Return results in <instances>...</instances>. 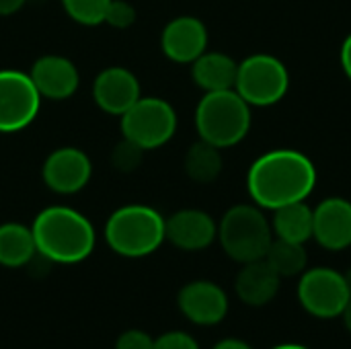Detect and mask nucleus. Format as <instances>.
Returning <instances> with one entry per match:
<instances>
[{
	"label": "nucleus",
	"mask_w": 351,
	"mask_h": 349,
	"mask_svg": "<svg viewBox=\"0 0 351 349\" xmlns=\"http://www.w3.org/2000/svg\"><path fill=\"white\" fill-rule=\"evenodd\" d=\"M317 185V169L308 156L292 148H278L261 154L249 169L247 189L255 206L278 210L304 202Z\"/></svg>",
	"instance_id": "f257e3e1"
},
{
	"label": "nucleus",
	"mask_w": 351,
	"mask_h": 349,
	"mask_svg": "<svg viewBox=\"0 0 351 349\" xmlns=\"http://www.w3.org/2000/svg\"><path fill=\"white\" fill-rule=\"evenodd\" d=\"M109 2L111 0H62V6L74 23L95 27L103 23Z\"/></svg>",
	"instance_id": "5701e85b"
},
{
	"label": "nucleus",
	"mask_w": 351,
	"mask_h": 349,
	"mask_svg": "<svg viewBox=\"0 0 351 349\" xmlns=\"http://www.w3.org/2000/svg\"><path fill=\"white\" fill-rule=\"evenodd\" d=\"M218 241L232 261H259L274 241L271 222L259 206H232L218 224Z\"/></svg>",
	"instance_id": "39448f33"
},
{
	"label": "nucleus",
	"mask_w": 351,
	"mask_h": 349,
	"mask_svg": "<svg viewBox=\"0 0 351 349\" xmlns=\"http://www.w3.org/2000/svg\"><path fill=\"white\" fill-rule=\"evenodd\" d=\"M183 167H185L187 177L193 183L208 185V183H214L220 177L224 160H222L220 148L199 140V142L189 146V150L185 154V160H183Z\"/></svg>",
	"instance_id": "412c9836"
},
{
	"label": "nucleus",
	"mask_w": 351,
	"mask_h": 349,
	"mask_svg": "<svg viewBox=\"0 0 351 349\" xmlns=\"http://www.w3.org/2000/svg\"><path fill=\"white\" fill-rule=\"evenodd\" d=\"M341 317H343V323H346L348 331H350V333H351V298H350V300H348V304H346V309H343Z\"/></svg>",
	"instance_id": "7c9ffc66"
},
{
	"label": "nucleus",
	"mask_w": 351,
	"mask_h": 349,
	"mask_svg": "<svg viewBox=\"0 0 351 349\" xmlns=\"http://www.w3.org/2000/svg\"><path fill=\"white\" fill-rule=\"evenodd\" d=\"M239 64L222 51H204L195 62H191V78L193 82L206 91H230L237 82Z\"/></svg>",
	"instance_id": "a211bd4d"
},
{
	"label": "nucleus",
	"mask_w": 351,
	"mask_h": 349,
	"mask_svg": "<svg viewBox=\"0 0 351 349\" xmlns=\"http://www.w3.org/2000/svg\"><path fill=\"white\" fill-rule=\"evenodd\" d=\"M140 97V82L136 74L121 66L101 70L93 82V101L109 115L121 117Z\"/></svg>",
	"instance_id": "f8f14e48"
},
{
	"label": "nucleus",
	"mask_w": 351,
	"mask_h": 349,
	"mask_svg": "<svg viewBox=\"0 0 351 349\" xmlns=\"http://www.w3.org/2000/svg\"><path fill=\"white\" fill-rule=\"evenodd\" d=\"M214 349H253L249 344L241 341V339H222L220 344H216Z\"/></svg>",
	"instance_id": "c756f323"
},
{
	"label": "nucleus",
	"mask_w": 351,
	"mask_h": 349,
	"mask_svg": "<svg viewBox=\"0 0 351 349\" xmlns=\"http://www.w3.org/2000/svg\"><path fill=\"white\" fill-rule=\"evenodd\" d=\"M154 339L140 329H128L115 341V349H152Z\"/></svg>",
	"instance_id": "bb28decb"
},
{
	"label": "nucleus",
	"mask_w": 351,
	"mask_h": 349,
	"mask_svg": "<svg viewBox=\"0 0 351 349\" xmlns=\"http://www.w3.org/2000/svg\"><path fill=\"white\" fill-rule=\"evenodd\" d=\"M274 349H306V348L296 346V344H286V346H278V348H274Z\"/></svg>",
	"instance_id": "473e14b6"
},
{
	"label": "nucleus",
	"mask_w": 351,
	"mask_h": 349,
	"mask_svg": "<svg viewBox=\"0 0 351 349\" xmlns=\"http://www.w3.org/2000/svg\"><path fill=\"white\" fill-rule=\"evenodd\" d=\"M105 243L121 257L152 255L165 241V216L150 206L132 204L115 210L105 222Z\"/></svg>",
	"instance_id": "7ed1b4c3"
},
{
	"label": "nucleus",
	"mask_w": 351,
	"mask_h": 349,
	"mask_svg": "<svg viewBox=\"0 0 351 349\" xmlns=\"http://www.w3.org/2000/svg\"><path fill=\"white\" fill-rule=\"evenodd\" d=\"M41 95L29 74L0 70V134H14L31 125L39 113Z\"/></svg>",
	"instance_id": "6e6552de"
},
{
	"label": "nucleus",
	"mask_w": 351,
	"mask_h": 349,
	"mask_svg": "<svg viewBox=\"0 0 351 349\" xmlns=\"http://www.w3.org/2000/svg\"><path fill=\"white\" fill-rule=\"evenodd\" d=\"M162 53L177 64H191L208 49V29L197 16H177L160 33Z\"/></svg>",
	"instance_id": "ddd939ff"
},
{
	"label": "nucleus",
	"mask_w": 351,
	"mask_h": 349,
	"mask_svg": "<svg viewBox=\"0 0 351 349\" xmlns=\"http://www.w3.org/2000/svg\"><path fill=\"white\" fill-rule=\"evenodd\" d=\"M177 304L187 321L202 327L218 325L228 313L226 292L218 284L208 280L185 284L177 296Z\"/></svg>",
	"instance_id": "9b49d317"
},
{
	"label": "nucleus",
	"mask_w": 351,
	"mask_h": 349,
	"mask_svg": "<svg viewBox=\"0 0 351 349\" xmlns=\"http://www.w3.org/2000/svg\"><path fill=\"white\" fill-rule=\"evenodd\" d=\"M165 237L181 251H204L218 239V224L208 212L187 208L165 220Z\"/></svg>",
	"instance_id": "4468645a"
},
{
	"label": "nucleus",
	"mask_w": 351,
	"mask_h": 349,
	"mask_svg": "<svg viewBox=\"0 0 351 349\" xmlns=\"http://www.w3.org/2000/svg\"><path fill=\"white\" fill-rule=\"evenodd\" d=\"M33 239L37 255L49 263L74 265L90 257L97 232L90 220L74 208L49 206L33 220Z\"/></svg>",
	"instance_id": "f03ea898"
},
{
	"label": "nucleus",
	"mask_w": 351,
	"mask_h": 349,
	"mask_svg": "<svg viewBox=\"0 0 351 349\" xmlns=\"http://www.w3.org/2000/svg\"><path fill=\"white\" fill-rule=\"evenodd\" d=\"M37 255L31 226L6 222L0 226V265L16 269L29 265Z\"/></svg>",
	"instance_id": "6ab92c4d"
},
{
	"label": "nucleus",
	"mask_w": 351,
	"mask_h": 349,
	"mask_svg": "<svg viewBox=\"0 0 351 349\" xmlns=\"http://www.w3.org/2000/svg\"><path fill=\"white\" fill-rule=\"evenodd\" d=\"M282 278L271 269V265L265 259L243 263V269L239 272L234 280L237 296L249 304V306H265L271 302L280 290Z\"/></svg>",
	"instance_id": "f3484780"
},
{
	"label": "nucleus",
	"mask_w": 351,
	"mask_h": 349,
	"mask_svg": "<svg viewBox=\"0 0 351 349\" xmlns=\"http://www.w3.org/2000/svg\"><path fill=\"white\" fill-rule=\"evenodd\" d=\"M263 259L271 265V269L280 278L300 276L306 269V263H308V255H306L304 245L284 241V239H274Z\"/></svg>",
	"instance_id": "4be33fe9"
},
{
	"label": "nucleus",
	"mask_w": 351,
	"mask_h": 349,
	"mask_svg": "<svg viewBox=\"0 0 351 349\" xmlns=\"http://www.w3.org/2000/svg\"><path fill=\"white\" fill-rule=\"evenodd\" d=\"M343 280H346V284H348V290H350V294H351V267L343 274Z\"/></svg>",
	"instance_id": "2f4dec72"
},
{
	"label": "nucleus",
	"mask_w": 351,
	"mask_h": 349,
	"mask_svg": "<svg viewBox=\"0 0 351 349\" xmlns=\"http://www.w3.org/2000/svg\"><path fill=\"white\" fill-rule=\"evenodd\" d=\"M93 175V163L86 152L74 146H64L53 150L43 167L41 179L47 189L60 195H72L86 187Z\"/></svg>",
	"instance_id": "9d476101"
},
{
	"label": "nucleus",
	"mask_w": 351,
	"mask_h": 349,
	"mask_svg": "<svg viewBox=\"0 0 351 349\" xmlns=\"http://www.w3.org/2000/svg\"><path fill=\"white\" fill-rule=\"evenodd\" d=\"M27 0H0V16H8V14H14L16 10L23 8Z\"/></svg>",
	"instance_id": "c85d7f7f"
},
{
	"label": "nucleus",
	"mask_w": 351,
	"mask_h": 349,
	"mask_svg": "<svg viewBox=\"0 0 351 349\" xmlns=\"http://www.w3.org/2000/svg\"><path fill=\"white\" fill-rule=\"evenodd\" d=\"M29 76L41 99L45 97L51 101L70 99L80 84V74L74 62L68 60L66 56H56V53L37 58L31 66Z\"/></svg>",
	"instance_id": "2eb2a0df"
},
{
	"label": "nucleus",
	"mask_w": 351,
	"mask_h": 349,
	"mask_svg": "<svg viewBox=\"0 0 351 349\" xmlns=\"http://www.w3.org/2000/svg\"><path fill=\"white\" fill-rule=\"evenodd\" d=\"M195 130L199 140L220 150L230 148L251 130V105L234 88L206 93L195 109Z\"/></svg>",
	"instance_id": "20e7f679"
},
{
	"label": "nucleus",
	"mask_w": 351,
	"mask_h": 349,
	"mask_svg": "<svg viewBox=\"0 0 351 349\" xmlns=\"http://www.w3.org/2000/svg\"><path fill=\"white\" fill-rule=\"evenodd\" d=\"M177 132V113L173 105L158 97H140L121 115V134L142 150L165 146Z\"/></svg>",
	"instance_id": "0eeeda50"
},
{
	"label": "nucleus",
	"mask_w": 351,
	"mask_h": 349,
	"mask_svg": "<svg viewBox=\"0 0 351 349\" xmlns=\"http://www.w3.org/2000/svg\"><path fill=\"white\" fill-rule=\"evenodd\" d=\"M271 230L276 239L304 245L308 239H313V210L304 202L282 206L274 210Z\"/></svg>",
	"instance_id": "aec40b11"
},
{
	"label": "nucleus",
	"mask_w": 351,
	"mask_h": 349,
	"mask_svg": "<svg viewBox=\"0 0 351 349\" xmlns=\"http://www.w3.org/2000/svg\"><path fill=\"white\" fill-rule=\"evenodd\" d=\"M103 23H107L113 29H128L136 23V8L125 0H111Z\"/></svg>",
	"instance_id": "393cba45"
},
{
	"label": "nucleus",
	"mask_w": 351,
	"mask_h": 349,
	"mask_svg": "<svg viewBox=\"0 0 351 349\" xmlns=\"http://www.w3.org/2000/svg\"><path fill=\"white\" fill-rule=\"evenodd\" d=\"M313 239L327 251L351 247V202L327 197L313 210Z\"/></svg>",
	"instance_id": "dca6fc26"
},
{
	"label": "nucleus",
	"mask_w": 351,
	"mask_h": 349,
	"mask_svg": "<svg viewBox=\"0 0 351 349\" xmlns=\"http://www.w3.org/2000/svg\"><path fill=\"white\" fill-rule=\"evenodd\" d=\"M152 349H199L197 341L183 331H169L154 339Z\"/></svg>",
	"instance_id": "a878e982"
},
{
	"label": "nucleus",
	"mask_w": 351,
	"mask_h": 349,
	"mask_svg": "<svg viewBox=\"0 0 351 349\" xmlns=\"http://www.w3.org/2000/svg\"><path fill=\"white\" fill-rule=\"evenodd\" d=\"M341 66L346 76L351 80V33L346 37L343 45H341Z\"/></svg>",
	"instance_id": "cd10ccee"
},
{
	"label": "nucleus",
	"mask_w": 351,
	"mask_h": 349,
	"mask_svg": "<svg viewBox=\"0 0 351 349\" xmlns=\"http://www.w3.org/2000/svg\"><path fill=\"white\" fill-rule=\"evenodd\" d=\"M351 298L343 274L329 267H315L302 274L298 284V300L311 315L319 319L341 317Z\"/></svg>",
	"instance_id": "1a4fd4ad"
},
{
	"label": "nucleus",
	"mask_w": 351,
	"mask_h": 349,
	"mask_svg": "<svg viewBox=\"0 0 351 349\" xmlns=\"http://www.w3.org/2000/svg\"><path fill=\"white\" fill-rule=\"evenodd\" d=\"M144 152L146 150H142L138 144L123 138L111 152V165H113V169H117L121 173H132L140 167Z\"/></svg>",
	"instance_id": "b1692460"
},
{
	"label": "nucleus",
	"mask_w": 351,
	"mask_h": 349,
	"mask_svg": "<svg viewBox=\"0 0 351 349\" xmlns=\"http://www.w3.org/2000/svg\"><path fill=\"white\" fill-rule=\"evenodd\" d=\"M290 74L282 60L269 53H253L239 64L234 91L251 107H269L286 97Z\"/></svg>",
	"instance_id": "423d86ee"
}]
</instances>
